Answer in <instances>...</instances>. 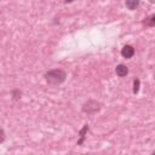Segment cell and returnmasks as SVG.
<instances>
[{
    "instance_id": "ba28073f",
    "label": "cell",
    "mask_w": 155,
    "mask_h": 155,
    "mask_svg": "<svg viewBox=\"0 0 155 155\" xmlns=\"http://www.w3.org/2000/svg\"><path fill=\"white\" fill-rule=\"evenodd\" d=\"M139 85H140L139 79H134V80H133V93H134V94L138 93V91H139Z\"/></svg>"
},
{
    "instance_id": "30bf717a",
    "label": "cell",
    "mask_w": 155,
    "mask_h": 155,
    "mask_svg": "<svg viewBox=\"0 0 155 155\" xmlns=\"http://www.w3.org/2000/svg\"><path fill=\"white\" fill-rule=\"evenodd\" d=\"M5 138H6V133H5V131L0 127V144H1V143H4Z\"/></svg>"
},
{
    "instance_id": "3957f363",
    "label": "cell",
    "mask_w": 155,
    "mask_h": 155,
    "mask_svg": "<svg viewBox=\"0 0 155 155\" xmlns=\"http://www.w3.org/2000/svg\"><path fill=\"white\" fill-rule=\"evenodd\" d=\"M134 53H136V50H134V47L131 46V45H125V46L121 48V56H122L124 58H126V59L132 58V57L134 56Z\"/></svg>"
},
{
    "instance_id": "9c48e42d",
    "label": "cell",
    "mask_w": 155,
    "mask_h": 155,
    "mask_svg": "<svg viewBox=\"0 0 155 155\" xmlns=\"http://www.w3.org/2000/svg\"><path fill=\"white\" fill-rule=\"evenodd\" d=\"M21 94H22V92H21L19 90H13V91L11 92V96H12V99H13V101H18V99L21 98Z\"/></svg>"
},
{
    "instance_id": "52a82bcc",
    "label": "cell",
    "mask_w": 155,
    "mask_h": 155,
    "mask_svg": "<svg viewBox=\"0 0 155 155\" xmlns=\"http://www.w3.org/2000/svg\"><path fill=\"white\" fill-rule=\"evenodd\" d=\"M143 24H144L145 27H150V28L154 27V25H155V15H150L149 17L144 18Z\"/></svg>"
},
{
    "instance_id": "277c9868",
    "label": "cell",
    "mask_w": 155,
    "mask_h": 155,
    "mask_svg": "<svg viewBox=\"0 0 155 155\" xmlns=\"http://www.w3.org/2000/svg\"><path fill=\"white\" fill-rule=\"evenodd\" d=\"M115 73H116L117 76L124 78V76H126L128 74V68L125 64H117L116 68H115Z\"/></svg>"
},
{
    "instance_id": "5b68a950",
    "label": "cell",
    "mask_w": 155,
    "mask_h": 155,
    "mask_svg": "<svg viewBox=\"0 0 155 155\" xmlns=\"http://www.w3.org/2000/svg\"><path fill=\"white\" fill-rule=\"evenodd\" d=\"M139 4H140V0H125V6L131 11L136 10L139 6Z\"/></svg>"
},
{
    "instance_id": "7c38bea8",
    "label": "cell",
    "mask_w": 155,
    "mask_h": 155,
    "mask_svg": "<svg viewBox=\"0 0 155 155\" xmlns=\"http://www.w3.org/2000/svg\"><path fill=\"white\" fill-rule=\"evenodd\" d=\"M149 2H150V4H154V2H155V0H149Z\"/></svg>"
},
{
    "instance_id": "8992f818",
    "label": "cell",
    "mask_w": 155,
    "mask_h": 155,
    "mask_svg": "<svg viewBox=\"0 0 155 155\" xmlns=\"http://www.w3.org/2000/svg\"><path fill=\"white\" fill-rule=\"evenodd\" d=\"M88 131V125H84V127L80 130V132H79V134H80V139L78 140V145H81L82 143H84V140H85V134H86V132Z\"/></svg>"
},
{
    "instance_id": "6da1fadb",
    "label": "cell",
    "mask_w": 155,
    "mask_h": 155,
    "mask_svg": "<svg viewBox=\"0 0 155 155\" xmlns=\"http://www.w3.org/2000/svg\"><path fill=\"white\" fill-rule=\"evenodd\" d=\"M67 79V73L63 69H51L45 73V80L48 85L52 86H58L63 84Z\"/></svg>"
},
{
    "instance_id": "7a4b0ae2",
    "label": "cell",
    "mask_w": 155,
    "mask_h": 155,
    "mask_svg": "<svg viewBox=\"0 0 155 155\" xmlns=\"http://www.w3.org/2000/svg\"><path fill=\"white\" fill-rule=\"evenodd\" d=\"M101 108H102V104L99 102L93 101V99H90V101H87L86 103L82 104V108L81 109H82L84 113H86L88 115H93V114L98 113L101 110Z\"/></svg>"
},
{
    "instance_id": "8fae6325",
    "label": "cell",
    "mask_w": 155,
    "mask_h": 155,
    "mask_svg": "<svg viewBox=\"0 0 155 155\" xmlns=\"http://www.w3.org/2000/svg\"><path fill=\"white\" fill-rule=\"evenodd\" d=\"M73 1H74V0H64L65 4H70V2H73Z\"/></svg>"
}]
</instances>
